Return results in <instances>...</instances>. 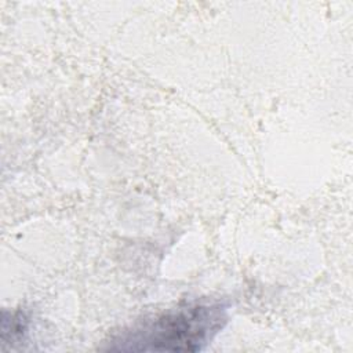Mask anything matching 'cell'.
<instances>
[{
  "instance_id": "cell-1",
  "label": "cell",
  "mask_w": 353,
  "mask_h": 353,
  "mask_svg": "<svg viewBox=\"0 0 353 353\" xmlns=\"http://www.w3.org/2000/svg\"><path fill=\"white\" fill-rule=\"evenodd\" d=\"M228 321L221 302H193L145 319L123 330L109 350L197 352L203 350Z\"/></svg>"
}]
</instances>
